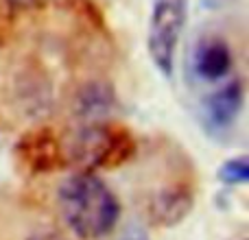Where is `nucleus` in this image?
I'll use <instances>...</instances> for the list:
<instances>
[{
    "mask_svg": "<svg viewBox=\"0 0 249 240\" xmlns=\"http://www.w3.org/2000/svg\"><path fill=\"white\" fill-rule=\"evenodd\" d=\"M57 206L68 229L81 240L107 236L121 219L118 199L94 172L70 175L59 188Z\"/></svg>",
    "mask_w": 249,
    "mask_h": 240,
    "instance_id": "obj_1",
    "label": "nucleus"
},
{
    "mask_svg": "<svg viewBox=\"0 0 249 240\" xmlns=\"http://www.w3.org/2000/svg\"><path fill=\"white\" fill-rule=\"evenodd\" d=\"M136 151V142L121 127H109L105 122L83 124L77 129L68 146H64L66 162L81 166L83 172L92 168H114L127 162Z\"/></svg>",
    "mask_w": 249,
    "mask_h": 240,
    "instance_id": "obj_2",
    "label": "nucleus"
},
{
    "mask_svg": "<svg viewBox=\"0 0 249 240\" xmlns=\"http://www.w3.org/2000/svg\"><path fill=\"white\" fill-rule=\"evenodd\" d=\"M186 24V2L184 0H158L151 13L146 46L158 70L166 77L173 74L177 42Z\"/></svg>",
    "mask_w": 249,
    "mask_h": 240,
    "instance_id": "obj_3",
    "label": "nucleus"
},
{
    "mask_svg": "<svg viewBox=\"0 0 249 240\" xmlns=\"http://www.w3.org/2000/svg\"><path fill=\"white\" fill-rule=\"evenodd\" d=\"M18 153L24 166H29L35 172L55 171L66 162L61 142L46 129H39L22 137L18 144Z\"/></svg>",
    "mask_w": 249,
    "mask_h": 240,
    "instance_id": "obj_4",
    "label": "nucleus"
},
{
    "mask_svg": "<svg viewBox=\"0 0 249 240\" xmlns=\"http://www.w3.org/2000/svg\"><path fill=\"white\" fill-rule=\"evenodd\" d=\"M197 74L206 81H216L232 70V51L223 39H203L195 55Z\"/></svg>",
    "mask_w": 249,
    "mask_h": 240,
    "instance_id": "obj_5",
    "label": "nucleus"
},
{
    "mask_svg": "<svg viewBox=\"0 0 249 240\" xmlns=\"http://www.w3.org/2000/svg\"><path fill=\"white\" fill-rule=\"evenodd\" d=\"M243 107V83L238 79L225 83L223 87L214 92L206 101V114L212 124L216 127H228L236 120L238 112Z\"/></svg>",
    "mask_w": 249,
    "mask_h": 240,
    "instance_id": "obj_6",
    "label": "nucleus"
},
{
    "mask_svg": "<svg viewBox=\"0 0 249 240\" xmlns=\"http://www.w3.org/2000/svg\"><path fill=\"white\" fill-rule=\"evenodd\" d=\"M114 107V92L107 83H88L77 94V116L86 124L103 122V118Z\"/></svg>",
    "mask_w": 249,
    "mask_h": 240,
    "instance_id": "obj_7",
    "label": "nucleus"
},
{
    "mask_svg": "<svg viewBox=\"0 0 249 240\" xmlns=\"http://www.w3.org/2000/svg\"><path fill=\"white\" fill-rule=\"evenodd\" d=\"M190 206H193V194H190L188 190L171 188L160 194L158 199H153V203H151V214H153L155 223L173 225L188 214Z\"/></svg>",
    "mask_w": 249,
    "mask_h": 240,
    "instance_id": "obj_8",
    "label": "nucleus"
},
{
    "mask_svg": "<svg viewBox=\"0 0 249 240\" xmlns=\"http://www.w3.org/2000/svg\"><path fill=\"white\" fill-rule=\"evenodd\" d=\"M219 177L223 184H245L249 179V159L247 157H234V159H228V162L221 166L219 171Z\"/></svg>",
    "mask_w": 249,
    "mask_h": 240,
    "instance_id": "obj_9",
    "label": "nucleus"
},
{
    "mask_svg": "<svg viewBox=\"0 0 249 240\" xmlns=\"http://www.w3.org/2000/svg\"><path fill=\"white\" fill-rule=\"evenodd\" d=\"M29 240H66V238L59 236L57 232H37V234H33Z\"/></svg>",
    "mask_w": 249,
    "mask_h": 240,
    "instance_id": "obj_10",
    "label": "nucleus"
}]
</instances>
